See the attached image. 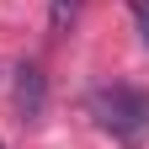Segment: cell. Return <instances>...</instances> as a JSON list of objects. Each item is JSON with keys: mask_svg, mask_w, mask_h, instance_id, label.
Segmentation results:
<instances>
[{"mask_svg": "<svg viewBox=\"0 0 149 149\" xmlns=\"http://www.w3.org/2000/svg\"><path fill=\"white\" fill-rule=\"evenodd\" d=\"M80 6L85 0H48V27L53 32H69L74 22H80Z\"/></svg>", "mask_w": 149, "mask_h": 149, "instance_id": "3", "label": "cell"}, {"mask_svg": "<svg viewBox=\"0 0 149 149\" xmlns=\"http://www.w3.org/2000/svg\"><path fill=\"white\" fill-rule=\"evenodd\" d=\"M0 149H6V144H0Z\"/></svg>", "mask_w": 149, "mask_h": 149, "instance_id": "5", "label": "cell"}, {"mask_svg": "<svg viewBox=\"0 0 149 149\" xmlns=\"http://www.w3.org/2000/svg\"><path fill=\"white\" fill-rule=\"evenodd\" d=\"M43 101H48L43 69H37V64H22V69H16V107H22V123H37V117H43Z\"/></svg>", "mask_w": 149, "mask_h": 149, "instance_id": "2", "label": "cell"}, {"mask_svg": "<svg viewBox=\"0 0 149 149\" xmlns=\"http://www.w3.org/2000/svg\"><path fill=\"white\" fill-rule=\"evenodd\" d=\"M128 11H133V22H139V37H144V48H149V0H128Z\"/></svg>", "mask_w": 149, "mask_h": 149, "instance_id": "4", "label": "cell"}, {"mask_svg": "<svg viewBox=\"0 0 149 149\" xmlns=\"http://www.w3.org/2000/svg\"><path fill=\"white\" fill-rule=\"evenodd\" d=\"M91 117L101 133H112L123 149H144L149 144V91L139 85H96L85 96Z\"/></svg>", "mask_w": 149, "mask_h": 149, "instance_id": "1", "label": "cell"}]
</instances>
